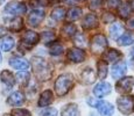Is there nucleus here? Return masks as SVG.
I'll return each mask as SVG.
<instances>
[{
  "label": "nucleus",
  "instance_id": "1",
  "mask_svg": "<svg viewBox=\"0 0 134 116\" xmlns=\"http://www.w3.org/2000/svg\"><path fill=\"white\" fill-rule=\"evenodd\" d=\"M32 66L37 80L44 81V80H48L51 77V70L49 68L48 63L43 58L34 57L32 59Z\"/></svg>",
  "mask_w": 134,
  "mask_h": 116
},
{
  "label": "nucleus",
  "instance_id": "2",
  "mask_svg": "<svg viewBox=\"0 0 134 116\" xmlns=\"http://www.w3.org/2000/svg\"><path fill=\"white\" fill-rule=\"evenodd\" d=\"M74 86V76L71 73L61 74L55 81V91L58 96H63Z\"/></svg>",
  "mask_w": 134,
  "mask_h": 116
},
{
  "label": "nucleus",
  "instance_id": "3",
  "mask_svg": "<svg viewBox=\"0 0 134 116\" xmlns=\"http://www.w3.org/2000/svg\"><path fill=\"white\" fill-rule=\"evenodd\" d=\"M38 40H40V36H38L37 33L32 32V30H28L21 37V44H20V50L22 52H26V51L30 50L34 45L37 44Z\"/></svg>",
  "mask_w": 134,
  "mask_h": 116
},
{
  "label": "nucleus",
  "instance_id": "4",
  "mask_svg": "<svg viewBox=\"0 0 134 116\" xmlns=\"http://www.w3.org/2000/svg\"><path fill=\"white\" fill-rule=\"evenodd\" d=\"M119 110L125 115H130L134 112V96H121L117 100Z\"/></svg>",
  "mask_w": 134,
  "mask_h": 116
},
{
  "label": "nucleus",
  "instance_id": "5",
  "mask_svg": "<svg viewBox=\"0 0 134 116\" xmlns=\"http://www.w3.org/2000/svg\"><path fill=\"white\" fill-rule=\"evenodd\" d=\"M107 46V40L104 35L98 34L92 37L91 41V49L94 53H100L104 51V49Z\"/></svg>",
  "mask_w": 134,
  "mask_h": 116
},
{
  "label": "nucleus",
  "instance_id": "6",
  "mask_svg": "<svg viewBox=\"0 0 134 116\" xmlns=\"http://www.w3.org/2000/svg\"><path fill=\"white\" fill-rule=\"evenodd\" d=\"M5 12L11 15H20L27 12V6L24 2H9L5 6Z\"/></svg>",
  "mask_w": 134,
  "mask_h": 116
},
{
  "label": "nucleus",
  "instance_id": "7",
  "mask_svg": "<svg viewBox=\"0 0 134 116\" xmlns=\"http://www.w3.org/2000/svg\"><path fill=\"white\" fill-rule=\"evenodd\" d=\"M134 85V79L132 77H126V78L120 79L119 81L117 82V91L119 93H130L133 88Z\"/></svg>",
  "mask_w": 134,
  "mask_h": 116
},
{
  "label": "nucleus",
  "instance_id": "8",
  "mask_svg": "<svg viewBox=\"0 0 134 116\" xmlns=\"http://www.w3.org/2000/svg\"><path fill=\"white\" fill-rule=\"evenodd\" d=\"M44 19V12L41 11V9H35L28 15V25L32 26V27H37L41 22Z\"/></svg>",
  "mask_w": 134,
  "mask_h": 116
},
{
  "label": "nucleus",
  "instance_id": "9",
  "mask_svg": "<svg viewBox=\"0 0 134 116\" xmlns=\"http://www.w3.org/2000/svg\"><path fill=\"white\" fill-rule=\"evenodd\" d=\"M66 57H68L69 60L74 62V63H81V62H83L85 59V52L82 49L72 48V49H69Z\"/></svg>",
  "mask_w": 134,
  "mask_h": 116
},
{
  "label": "nucleus",
  "instance_id": "10",
  "mask_svg": "<svg viewBox=\"0 0 134 116\" xmlns=\"http://www.w3.org/2000/svg\"><path fill=\"white\" fill-rule=\"evenodd\" d=\"M0 79H1V82L4 84V86L6 87L7 91L12 89L13 86L15 85V77L12 74V72L7 71V70H4V71L1 72Z\"/></svg>",
  "mask_w": 134,
  "mask_h": 116
},
{
  "label": "nucleus",
  "instance_id": "11",
  "mask_svg": "<svg viewBox=\"0 0 134 116\" xmlns=\"http://www.w3.org/2000/svg\"><path fill=\"white\" fill-rule=\"evenodd\" d=\"M111 85L109 82H105V81H102L99 84L96 85V87L93 88V94L96 95L97 97H103L105 95L110 94L111 93Z\"/></svg>",
  "mask_w": 134,
  "mask_h": 116
},
{
  "label": "nucleus",
  "instance_id": "12",
  "mask_svg": "<svg viewBox=\"0 0 134 116\" xmlns=\"http://www.w3.org/2000/svg\"><path fill=\"white\" fill-rule=\"evenodd\" d=\"M97 26H98V17L93 13L86 14L85 16L83 17V20H82V27H83L84 29H93Z\"/></svg>",
  "mask_w": 134,
  "mask_h": 116
},
{
  "label": "nucleus",
  "instance_id": "13",
  "mask_svg": "<svg viewBox=\"0 0 134 116\" xmlns=\"http://www.w3.org/2000/svg\"><path fill=\"white\" fill-rule=\"evenodd\" d=\"M9 65L15 70H21V71H27L29 68V63L24 58L19 57H12L9 58Z\"/></svg>",
  "mask_w": 134,
  "mask_h": 116
},
{
  "label": "nucleus",
  "instance_id": "14",
  "mask_svg": "<svg viewBox=\"0 0 134 116\" xmlns=\"http://www.w3.org/2000/svg\"><path fill=\"white\" fill-rule=\"evenodd\" d=\"M97 108H98V112L102 116H112L113 115V112H114V108L113 106L110 103V102H106V101H100L98 102L97 105Z\"/></svg>",
  "mask_w": 134,
  "mask_h": 116
},
{
  "label": "nucleus",
  "instance_id": "15",
  "mask_svg": "<svg viewBox=\"0 0 134 116\" xmlns=\"http://www.w3.org/2000/svg\"><path fill=\"white\" fill-rule=\"evenodd\" d=\"M121 57V53L115 49H109L107 51H105L103 53V60L106 63H113V62L119 60Z\"/></svg>",
  "mask_w": 134,
  "mask_h": 116
},
{
  "label": "nucleus",
  "instance_id": "16",
  "mask_svg": "<svg viewBox=\"0 0 134 116\" xmlns=\"http://www.w3.org/2000/svg\"><path fill=\"white\" fill-rule=\"evenodd\" d=\"M25 102V96L24 94H22L21 92H14L12 93L11 95L8 96V99H7V103L9 106H21L22 103Z\"/></svg>",
  "mask_w": 134,
  "mask_h": 116
},
{
  "label": "nucleus",
  "instance_id": "17",
  "mask_svg": "<svg viewBox=\"0 0 134 116\" xmlns=\"http://www.w3.org/2000/svg\"><path fill=\"white\" fill-rule=\"evenodd\" d=\"M126 63L122 60L118 62L117 64H114L112 68V77L114 79H119L121 76H124L126 72Z\"/></svg>",
  "mask_w": 134,
  "mask_h": 116
},
{
  "label": "nucleus",
  "instance_id": "18",
  "mask_svg": "<svg viewBox=\"0 0 134 116\" xmlns=\"http://www.w3.org/2000/svg\"><path fill=\"white\" fill-rule=\"evenodd\" d=\"M81 80L83 84H92V82H94V80H96V73L93 72V70L87 68L85 69L83 72H82L81 74Z\"/></svg>",
  "mask_w": 134,
  "mask_h": 116
},
{
  "label": "nucleus",
  "instance_id": "19",
  "mask_svg": "<svg viewBox=\"0 0 134 116\" xmlns=\"http://www.w3.org/2000/svg\"><path fill=\"white\" fill-rule=\"evenodd\" d=\"M54 100V94L51 91H44L41 94L40 99H38V107H47L53 102Z\"/></svg>",
  "mask_w": 134,
  "mask_h": 116
},
{
  "label": "nucleus",
  "instance_id": "20",
  "mask_svg": "<svg viewBox=\"0 0 134 116\" xmlns=\"http://www.w3.org/2000/svg\"><path fill=\"white\" fill-rule=\"evenodd\" d=\"M61 116H81L79 114L78 106L76 103H69L63 108L61 113Z\"/></svg>",
  "mask_w": 134,
  "mask_h": 116
},
{
  "label": "nucleus",
  "instance_id": "21",
  "mask_svg": "<svg viewBox=\"0 0 134 116\" xmlns=\"http://www.w3.org/2000/svg\"><path fill=\"white\" fill-rule=\"evenodd\" d=\"M124 27L119 23H114L110 27V35L113 40H119V36H122L124 34Z\"/></svg>",
  "mask_w": 134,
  "mask_h": 116
},
{
  "label": "nucleus",
  "instance_id": "22",
  "mask_svg": "<svg viewBox=\"0 0 134 116\" xmlns=\"http://www.w3.org/2000/svg\"><path fill=\"white\" fill-rule=\"evenodd\" d=\"M82 16V8L79 7H72L69 9V12L66 13V19L68 21H76Z\"/></svg>",
  "mask_w": 134,
  "mask_h": 116
},
{
  "label": "nucleus",
  "instance_id": "23",
  "mask_svg": "<svg viewBox=\"0 0 134 116\" xmlns=\"http://www.w3.org/2000/svg\"><path fill=\"white\" fill-rule=\"evenodd\" d=\"M0 46H1L2 51H9L14 46V38L11 37V36H5L0 41Z\"/></svg>",
  "mask_w": 134,
  "mask_h": 116
},
{
  "label": "nucleus",
  "instance_id": "24",
  "mask_svg": "<svg viewBox=\"0 0 134 116\" xmlns=\"http://www.w3.org/2000/svg\"><path fill=\"white\" fill-rule=\"evenodd\" d=\"M21 17H14V19L9 20L8 21V28L13 32H19V30L22 29V27H24V23H22Z\"/></svg>",
  "mask_w": 134,
  "mask_h": 116
},
{
  "label": "nucleus",
  "instance_id": "25",
  "mask_svg": "<svg viewBox=\"0 0 134 116\" xmlns=\"http://www.w3.org/2000/svg\"><path fill=\"white\" fill-rule=\"evenodd\" d=\"M66 16V12L63 7H56L51 11V17L56 21H62Z\"/></svg>",
  "mask_w": 134,
  "mask_h": 116
},
{
  "label": "nucleus",
  "instance_id": "26",
  "mask_svg": "<svg viewBox=\"0 0 134 116\" xmlns=\"http://www.w3.org/2000/svg\"><path fill=\"white\" fill-rule=\"evenodd\" d=\"M134 42V36L131 34V33H126L124 34L122 36H120L119 40H118V44L119 45H122V46H126V45H130Z\"/></svg>",
  "mask_w": 134,
  "mask_h": 116
},
{
  "label": "nucleus",
  "instance_id": "27",
  "mask_svg": "<svg viewBox=\"0 0 134 116\" xmlns=\"http://www.w3.org/2000/svg\"><path fill=\"white\" fill-rule=\"evenodd\" d=\"M62 34L66 36V37H72V36L76 35V26L72 25V23H66L62 28Z\"/></svg>",
  "mask_w": 134,
  "mask_h": 116
},
{
  "label": "nucleus",
  "instance_id": "28",
  "mask_svg": "<svg viewBox=\"0 0 134 116\" xmlns=\"http://www.w3.org/2000/svg\"><path fill=\"white\" fill-rule=\"evenodd\" d=\"M29 77L30 76L27 71H21L16 74V80L21 86H26L28 84V81H29Z\"/></svg>",
  "mask_w": 134,
  "mask_h": 116
},
{
  "label": "nucleus",
  "instance_id": "29",
  "mask_svg": "<svg viewBox=\"0 0 134 116\" xmlns=\"http://www.w3.org/2000/svg\"><path fill=\"white\" fill-rule=\"evenodd\" d=\"M97 66H98V76H99V78L105 79V77L107 76V64H106V62H104V60L98 62Z\"/></svg>",
  "mask_w": 134,
  "mask_h": 116
},
{
  "label": "nucleus",
  "instance_id": "30",
  "mask_svg": "<svg viewBox=\"0 0 134 116\" xmlns=\"http://www.w3.org/2000/svg\"><path fill=\"white\" fill-rule=\"evenodd\" d=\"M63 50H64V48L61 43H54V44L50 45V48H49V52L53 56H60L61 53L63 52Z\"/></svg>",
  "mask_w": 134,
  "mask_h": 116
},
{
  "label": "nucleus",
  "instance_id": "31",
  "mask_svg": "<svg viewBox=\"0 0 134 116\" xmlns=\"http://www.w3.org/2000/svg\"><path fill=\"white\" fill-rule=\"evenodd\" d=\"M130 14H131V5L128 4V2L121 5L120 8H119V15L120 16H121L122 19H126V17H128Z\"/></svg>",
  "mask_w": 134,
  "mask_h": 116
},
{
  "label": "nucleus",
  "instance_id": "32",
  "mask_svg": "<svg viewBox=\"0 0 134 116\" xmlns=\"http://www.w3.org/2000/svg\"><path fill=\"white\" fill-rule=\"evenodd\" d=\"M12 116H32L29 110L27 109H21V108H18V109H13L12 110Z\"/></svg>",
  "mask_w": 134,
  "mask_h": 116
},
{
  "label": "nucleus",
  "instance_id": "33",
  "mask_svg": "<svg viewBox=\"0 0 134 116\" xmlns=\"http://www.w3.org/2000/svg\"><path fill=\"white\" fill-rule=\"evenodd\" d=\"M41 37H42V40L44 43H49V42H53V41L55 40V34L51 32H43L42 35H41Z\"/></svg>",
  "mask_w": 134,
  "mask_h": 116
},
{
  "label": "nucleus",
  "instance_id": "34",
  "mask_svg": "<svg viewBox=\"0 0 134 116\" xmlns=\"http://www.w3.org/2000/svg\"><path fill=\"white\" fill-rule=\"evenodd\" d=\"M75 43L76 45L78 46H85L86 45V40H85V36L82 35V34H76V37H75Z\"/></svg>",
  "mask_w": 134,
  "mask_h": 116
},
{
  "label": "nucleus",
  "instance_id": "35",
  "mask_svg": "<svg viewBox=\"0 0 134 116\" xmlns=\"http://www.w3.org/2000/svg\"><path fill=\"white\" fill-rule=\"evenodd\" d=\"M30 5L32 7H44V6H48L49 4V0H30Z\"/></svg>",
  "mask_w": 134,
  "mask_h": 116
},
{
  "label": "nucleus",
  "instance_id": "36",
  "mask_svg": "<svg viewBox=\"0 0 134 116\" xmlns=\"http://www.w3.org/2000/svg\"><path fill=\"white\" fill-rule=\"evenodd\" d=\"M41 116H57V110L55 108H46L41 112Z\"/></svg>",
  "mask_w": 134,
  "mask_h": 116
},
{
  "label": "nucleus",
  "instance_id": "37",
  "mask_svg": "<svg viewBox=\"0 0 134 116\" xmlns=\"http://www.w3.org/2000/svg\"><path fill=\"white\" fill-rule=\"evenodd\" d=\"M121 5V0H106V6L109 8H118Z\"/></svg>",
  "mask_w": 134,
  "mask_h": 116
},
{
  "label": "nucleus",
  "instance_id": "38",
  "mask_svg": "<svg viewBox=\"0 0 134 116\" xmlns=\"http://www.w3.org/2000/svg\"><path fill=\"white\" fill-rule=\"evenodd\" d=\"M112 21H114V15L112 13H105L103 15V22L104 23H111Z\"/></svg>",
  "mask_w": 134,
  "mask_h": 116
},
{
  "label": "nucleus",
  "instance_id": "39",
  "mask_svg": "<svg viewBox=\"0 0 134 116\" xmlns=\"http://www.w3.org/2000/svg\"><path fill=\"white\" fill-rule=\"evenodd\" d=\"M100 4H102V0H91V1H90V8L91 9L99 8Z\"/></svg>",
  "mask_w": 134,
  "mask_h": 116
},
{
  "label": "nucleus",
  "instance_id": "40",
  "mask_svg": "<svg viewBox=\"0 0 134 116\" xmlns=\"http://www.w3.org/2000/svg\"><path fill=\"white\" fill-rule=\"evenodd\" d=\"M127 26H128V28H131V29H134V19H131V20H128V22H127Z\"/></svg>",
  "mask_w": 134,
  "mask_h": 116
},
{
  "label": "nucleus",
  "instance_id": "41",
  "mask_svg": "<svg viewBox=\"0 0 134 116\" xmlns=\"http://www.w3.org/2000/svg\"><path fill=\"white\" fill-rule=\"evenodd\" d=\"M5 33H6V29H5V28H0V37H1L2 35H5Z\"/></svg>",
  "mask_w": 134,
  "mask_h": 116
},
{
  "label": "nucleus",
  "instance_id": "42",
  "mask_svg": "<svg viewBox=\"0 0 134 116\" xmlns=\"http://www.w3.org/2000/svg\"><path fill=\"white\" fill-rule=\"evenodd\" d=\"M65 4H69V5H71V4H74V1L75 0H63Z\"/></svg>",
  "mask_w": 134,
  "mask_h": 116
},
{
  "label": "nucleus",
  "instance_id": "43",
  "mask_svg": "<svg viewBox=\"0 0 134 116\" xmlns=\"http://www.w3.org/2000/svg\"><path fill=\"white\" fill-rule=\"evenodd\" d=\"M131 57H132L134 59V46L132 48V51H131Z\"/></svg>",
  "mask_w": 134,
  "mask_h": 116
},
{
  "label": "nucleus",
  "instance_id": "44",
  "mask_svg": "<svg viewBox=\"0 0 134 116\" xmlns=\"http://www.w3.org/2000/svg\"><path fill=\"white\" fill-rule=\"evenodd\" d=\"M58 1H60V0H49V2H55V4L58 2Z\"/></svg>",
  "mask_w": 134,
  "mask_h": 116
},
{
  "label": "nucleus",
  "instance_id": "45",
  "mask_svg": "<svg viewBox=\"0 0 134 116\" xmlns=\"http://www.w3.org/2000/svg\"><path fill=\"white\" fill-rule=\"evenodd\" d=\"M1 59H2V57H1V52H0V63H1Z\"/></svg>",
  "mask_w": 134,
  "mask_h": 116
},
{
  "label": "nucleus",
  "instance_id": "46",
  "mask_svg": "<svg viewBox=\"0 0 134 116\" xmlns=\"http://www.w3.org/2000/svg\"><path fill=\"white\" fill-rule=\"evenodd\" d=\"M2 1H4V0H0V5H1V4H2Z\"/></svg>",
  "mask_w": 134,
  "mask_h": 116
},
{
  "label": "nucleus",
  "instance_id": "47",
  "mask_svg": "<svg viewBox=\"0 0 134 116\" xmlns=\"http://www.w3.org/2000/svg\"><path fill=\"white\" fill-rule=\"evenodd\" d=\"M132 6H133V8H134V2H133V5H132Z\"/></svg>",
  "mask_w": 134,
  "mask_h": 116
},
{
  "label": "nucleus",
  "instance_id": "48",
  "mask_svg": "<svg viewBox=\"0 0 134 116\" xmlns=\"http://www.w3.org/2000/svg\"><path fill=\"white\" fill-rule=\"evenodd\" d=\"M78 1H84V0H78Z\"/></svg>",
  "mask_w": 134,
  "mask_h": 116
}]
</instances>
